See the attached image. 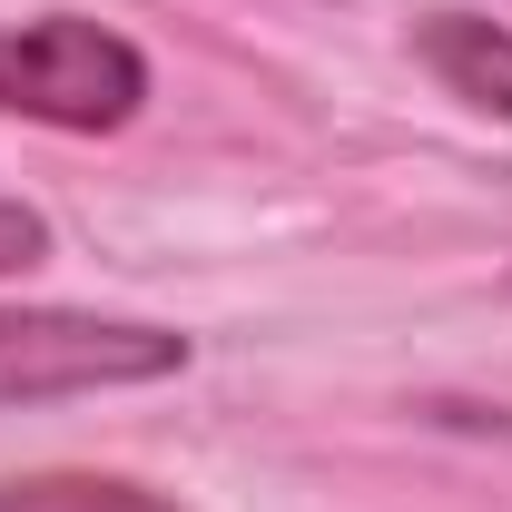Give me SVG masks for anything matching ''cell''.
Masks as SVG:
<instances>
[{"label":"cell","instance_id":"obj_1","mask_svg":"<svg viewBox=\"0 0 512 512\" xmlns=\"http://www.w3.org/2000/svg\"><path fill=\"white\" fill-rule=\"evenodd\" d=\"M148 99V60L128 50L109 20H79V10H50V20H20L0 30V109L40 128H128Z\"/></svg>","mask_w":512,"mask_h":512},{"label":"cell","instance_id":"obj_2","mask_svg":"<svg viewBox=\"0 0 512 512\" xmlns=\"http://www.w3.org/2000/svg\"><path fill=\"white\" fill-rule=\"evenodd\" d=\"M188 365V335L128 316H69V306H10L0 316V404H60L109 384H158Z\"/></svg>","mask_w":512,"mask_h":512},{"label":"cell","instance_id":"obj_3","mask_svg":"<svg viewBox=\"0 0 512 512\" xmlns=\"http://www.w3.org/2000/svg\"><path fill=\"white\" fill-rule=\"evenodd\" d=\"M414 50H424V69L444 79L453 99L503 109V119H512V30L473 20V10H434V20L414 30Z\"/></svg>","mask_w":512,"mask_h":512},{"label":"cell","instance_id":"obj_4","mask_svg":"<svg viewBox=\"0 0 512 512\" xmlns=\"http://www.w3.org/2000/svg\"><path fill=\"white\" fill-rule=\"evenodd\" d=\"M0 512H178V503L138 493L119 473H20V483H0Z\"/></svg>","mask_w":512,"mask_h":512},{"label":"cell","instance_id":"obj_5","mask_svg":"<svg viewBox=\"0 0 512 512\" xmlns=\"http://www.w3.org/2000/svg\"><path fill=\"white\" fill-rule=\"evenodd\" d=\"M40 256H50V227H40V207L0 197V276H20V266H40Z\"/></svg>","mask_w":512,"mask_h":512}]
</instances>
